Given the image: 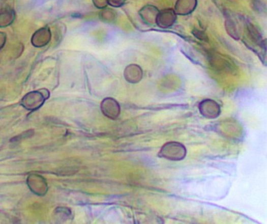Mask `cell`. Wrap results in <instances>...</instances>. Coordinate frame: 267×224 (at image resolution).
<instances>
[{
    "label": "cell",
    "mask_w": 267,
    "mask_h": 224,
    "mask_svg": "<svg viewBox=\"0 0 267 224\" xmlns=\"http://www.w3.org/2000/svg\"><path fill=\"white\" fill-rule=\"evenodd\" d=\"M159 10L153 5H146L140 10L139 14L142 20L147 24H155Z\"/></svg>",
    "instance_id": "12"
},
{
    "label": "cell",
    "mask_w": 267,
    "mask_h": 224,
    "mask_svg": "<svg viewBox=\"0 0 267 224\" xmlns=\"http://www.w3.org/2000/svg\"><path fill=\"white\" fill-rule=\"evenodd\" d=\"M101 13H100V18L104 21V22L111 23L115 20L116 13L114 10L111 9L104 8L101 9Z\"/></svg>",
    "instance_id": "15"
},
{
    "label": "cell",
    "mask_w": 267,
    "mask_h": 224,
    "mask_svg": "<svg viewBox=\"0 0 267 224\" xmlns=\"http://www.w3.org/2000/svg\"><path fill=\"white\" fill-rule=\"evenodd\" d=\"M101 110L105 117L111 120H116L121 114L120 103L112 97H106L102 100Z\"/></svg>",
    "instance_id": "6"
},
{
    "label": "cell",
    "mask_w": 267,
    "mask_h": 224,
    "mask_svg": "<svg viewBox=\"0 0 267 224\" xmlns=\"http://www.w3.org/2000/svg\"><path fill=\"white\" fill-rule=\"evenodd\" d=\"M198 110L203 117L209 119H217L221 114L220 104L211 99H205L200 102Z\"/></svg>",
    "instance_id": "5"
},
{
    "label": "cell",
    "mask_w": 267,
    "mask_h": 224,
    "mask_svg": "<svg viewBox=\"0 0 267 224\" xmlns=\"http://www.w3.org/2000/svg\"><path fill=\"white\" fill-rule=\"evenodd\" d=\"M177 14L173 9L168 8L159 11L155 24L161 29H169L176 21Z\"/></svg>",
    "instance_id": "7"
},
{
    "label": "cell",
    "mask_w": 267,
    "mask_h": 224,
    "mask_svg": "<svg viewBox=\"0 0 267 224\" xmlns=\"http://www.w3.org/2000/svg\"><path fill=\"white\" fill-rule=\"evenodd\" d=\"M93 4L97 9H104L108 5V0H92Z\"/></svg>",
    "instance_id": "17"
},
{
    "label": "cell",
    "mask_w": 267,
    "mask_h": 224,
    "mask_svg": "<svg viewBox=\"0 0 267 224\" xmlns=\"http://www.w3.org/2000/svg\"><path fill=\"white\" fill-rule=\"evenodd\" d=\"M241 24L242 22L238 17H232V16L226 17L225 22L226 33L236 40H239L242 37V26Z\"/></svg>",
    "instance_id": "9"
},
{
    "label": "cell",
    "mask_w": 267,
    "mask_h": 224,
    "mask_svg": "<svg viewBox=\"0 0 267 224\" xmlns=\"http://www.w3.org/2000/svg\"><path fill=\"white\" fill-rule=\"evenodd\" d=\"M126 0H108L107 4L113 7H121L124 5Z\"/></svg>",
    "instance_id": "18"
},
{
    "label": "cell",
    "mask_w": 267,
    "mask_h": 224,
    "mask_svg": "<svg viewBox=\"0 0 267 224\" xmlns=\"http://www.w3.org/2000/svg\"><path fill=\"white\" fill-rule=\"evenodd\" d=\"M50 93L47 89H40L26 94L21 100V105L29 111H35L41 108L49 99Z\"/></svg>",
    "instance_id": "2"
},
{
    "label": "cell",
    "mask_w": 267,
    "mask_h": 224,
    "mask_svg": "<svg viewBox=\"0 0 267 224\" xmlns=\"http://www.w3.org/2000/svg\"><path fill=\"white\" fill-rule=\"evenodd\" d=\"M7 34L3 32H0V50L5 46L7 43Z\"/></svg>",
    "instance_id": "19"
},
{
    "label": "cell",
    "mask_w": 267,
    "mask_h": 224,
    "mask_svg": "<svg viewBox=\"0 0 267 224\" xmlns=\"http://www.w3.org/2000/svg\"><path fill=\"white\" fill-rule=\"evenodd\" d=\"M51 31L48 27L38 29L32 36L31 43L34 47L42 48L47 46L51 41Z\"/></svg>",
    "instance_id": "8"
},
{
    "label": "cell",
    "mask_w": 267,
    "mask_h": 224,
    "mask_svg": "<svg viewBox=\"0 0 267 224\" xmlns=\"http://www.w3.org/2000/svg\"><path fill=\"white\" fill-rule=\"evenodd\" d=\"M193 35H194L197 39H200V40L209 41L207 35H206L204 32H202V31L196 30V29H194V30L193 31Z\"/></svg>",
    "instance_id": "16"
},
{
    "label": "cell",
    "mask_w": 267,
    "mask_h": 224,
    "mask_svg": "<svg viewBox=\"0 0 267 224\" xmlns=\"http://www.w3.org/2000/svg\"><path fill=\"white\" fill-rule=\"evenodd\" d=\"M15 11L11 7L0 8V29L8 27L14 22Z\"/></svg>",
    "instance_id": "13"
},
{
    "label": "cell",
    "mask_w": 267,
    "mask_h": 224,
    "mask_svg": "<svg viewBox=\"0 0 267 224\" xmlns=\"http://www.w3.org/2000/svg\"><path fill=\"white\" fill-rule=\"evenodd\" d=\"M124 78L130 83H138L143 78V70L135 64L128 65L124 71Z\"/></svg>",
    "instance_id": "10"
},
{
    "label": "cell",
    "mask_w": 267,
    "mask_h": 224,
    "mask_svg": "<svg viewBox=\"0 0 267 224\" xmlns=\"http://www.w3.org/2000/svg\"><path fill=\"white\" fill-rule=\"evenodd\" d=\"M187 148L183 144L176 141H169L163 145L158 156L169 161H182L187 156Z\"/></svg>",
    "instance_id": "3"
},
{
    "label": "cell",
    "mask_w": 267,
    "mask_h": 224,
    "mask_svg": "<svg viewBox=\"0 0 267 224\" xmlns=\"http://www.w3.org/2000/svg\"><path fill=\"white\" fill-rule=\"evenodd\" d=\"M26 183H27L29 190H31L36 195L43 197L46 195L48 192L49 187H48L47 182L46 179L41 175H39L36 173H32L30 175L27 176Z\"/></svg>",
    "instance_id": "4"
},
{
    "label": "cell",
    "mask_w": 267,
    "mask_h": 224,
    "mask_svg": "<svg viewBox=\"0 0 267 224\" xmlns=\"http://www.w3.org/2000/svg\"><path fill=\"white\" fill-rule=\"evenodd\" d=\"M72 211L67 207H57L53 213V220L58 223L66 222L71 219Z\"/></svg>",
    "instance_id": "14"
},
{
    "label": "cell",
    "mask_w": 267,
    "mask_h": 224,
    "mask_svg": "<svg viewBox=\"0 0 267 224\" xmlns=\"http://www.w3.org/2000/svg\"><path fill=\"white\" fill-rule=\"evenodd\" d=\"M246 35H245L244 43L249 49H252L254 53L259 57L260 60L265 64V40L262 39V35L259 29L252 23H246Z\"/></svg>",
    "instance_id": "1"
},
{
    "label": "cell",
    "mask_w": 267,
    "mask_h": 224,
    "mask_svg": "<svg viewBox=\"0 0 267 224\" xmlns=\"http://www.w3.org/2000/svg\"><path fill=\"white\" fill-rule=\"evenodd\" d=\"M197 5V0H177L174 10L177 15H189L194 12Z\"/></svg>",
    "instance_id": "11"
}]
</instances>
